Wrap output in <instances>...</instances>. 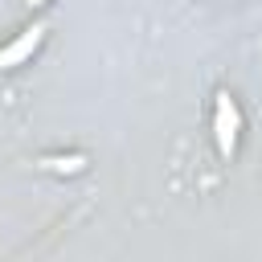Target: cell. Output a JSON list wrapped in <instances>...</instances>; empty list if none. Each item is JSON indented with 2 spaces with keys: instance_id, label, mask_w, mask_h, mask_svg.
Masks as SVG:
<instances>
[{
  "instance_id": "obj_2",
  "label": "cell",
  "mask_w": 262,
  "mask_h": 262,
  "mask_svg": "<svg viewBox=\"0 0 262 262\" xmlns=\"http://www.w3.org/2000/svg\"><path fill=\"white\" fill-rule=\"evenodd\" d=\"M29 4H41V0H29Z\"/></svg>"
},
{
  "instance_id": "obj_1",
  "label": "cell",
  "mask_w": 262,
  "mask_h": 262,
  "mask_svg": "<svg viewBox=\"0 0 262 262\" xmlns=\"http://www.w3.org/2000/svg\"><path fill=\"white\" fill-rule=\"evenodd\" d=\"M37 41H41V29H29V33H25V37H20L12 49H4V53H0V66H16V61H20V57H25V53L37 45Z\"/></svg>"
}]
</instances>
